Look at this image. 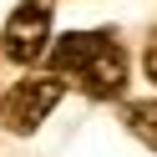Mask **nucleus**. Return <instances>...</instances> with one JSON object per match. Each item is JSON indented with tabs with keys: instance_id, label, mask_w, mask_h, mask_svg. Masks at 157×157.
<instances>
[{
	"instance_id": "1",
	"label": "nucleus",
	"mask_w": 157,
	"mask_h": 157,
	"mask_svg": "<svg viewBox=\"0 0 157 157\" xmlns=\"http://www.w3.org/2000/svg\"><path fill=\"white\" fill-rule=\"evenodd\" d=\"M56 76H71L91 101H112L127 86V51L112 31H71L56 46H46Z\"/></svg>"
},
{
	"instance_id": "2",
	"label": "nucleus",
	"mask_w": 157,
	"mask_h": 157,
	"mask_svg": "<svg viewBox=\"0 0 157 157\" xmlns=\"http://www.w3.org/2000/svg\"><path fill=\"white\" fill-rule=\"evenodd\" d=\"M61 91H66L61 76H25V81H15L0 96V127L15 132V137H31L51 117V106L61 101Z\"/></svg>"
},
{
	"instance_id": "3",
	"label": "nucleus",
	"mask_w": 157,
	"mask_h": 157,
	"mask_svg": "<svg viewBox=\"0 0 157 157\" xmlns=\"http://www.w3.org/2000/svg\"><path fill=\"white\" fill-rule=\"evenodd\" d=\"M51 5L56 0H21L10 10L0 41H5V56L15 66H36L46 56V46H51Z\"/></svg>"
},
{
	"instance_id": "4",
	"label": "nucleus",
	"mask_w": 157,
	"mask_h": 157,
	"mask_svg": "<svg viewBox=\"0 0 157 157\" xmlns=\"http://www.w3.org/2000/svg\"><path fill=\"white\" fill-rule=\"evenodd\" d=\"M127 132L157 152V96H142V101L127 106Z\"/></svg>"
},
{
	"instance_id": "5",
	"label": "nucleus",
	"mask_w": 157,
	"mask_h": 157,
	"mask_svg": "<svg viewBox=\"0 0 157 157\" xmlns=\"http://www.w3.org/2000/svg\"><path fill=\"white\" fill-rule=\"evenodd\" d=\"M142 66H147V76H152V81H157V41L147 46V56H142Z\"/></svg>"
}]
</instances>
